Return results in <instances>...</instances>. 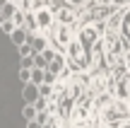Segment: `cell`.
Returning <instances> with one entry per match:
<instances>
[{
    "mask_svg": "<svg viewBox=\"0 0 130 128\" xmlns=\"http://www.w3.org/2000/svg\"><path fill=\"white\" fill-rule=\"evenodd\" d=\"M128 92H130V77H128Z\"/></svg>",
    "mask_w": 130,
    "mask_h": 128,
    "instance_id": "d4e9b609",
    "label": "cell"
},
{
    "mask_svg": "<svg viewBox=\"0 0 130 128\" xmlns=\"http://www.w3.org/2000/svg\"><path fill=\"white\" fill-rule=\"evenodd\" d=\"M0 29H3L5 34H12V32H14V29H17V27H14V22H12V19H5V24H3V27H0Z\"/></svg>",
    "mask_w": 130,
    "mask_h": 128,
    "instance_id": "d6986e66",
    "label": "cell"
},
{
    "mask_svg": "<svg viewBox=\"0 0 130 128\" xmlns=\"http://www.w3.org/2000/svg\"><path fill=\"white\" fill-rule=\"evenodd\" d=\"M29 44H31L34 53H43V51L48 48V44H46V36H43V34H34V36L29 39Z\"/></svg>",
    "mask_w": 130,
    "mask_h": 128,
    "instance_id": "9c48e42d",
    "label": "cell"
},
{
    "mask_svg": "<svg viewBox=\"0 0 130 128\" xmlns=\"http://www.w3.org/2000/svg\"><path fill=\"white\" fill-rule=\"evenodd\" d=\"M19 77H22L24 85H29V82H31V70H29V68H22V70H19Z\"/></svg>",
    "mask_w": 130,
    "mask_h": 128,
    "instance_id": "e0dca14e",
    "label": "cell"
},
{
    "mask_svg": "<svg viewBox=\"0 0 130 128\" xmlns=\"http://www.w3.org/2000/svg\"><path fill=\"white\" fill-rule=\"evenodd\" d=\"M34 106H36V111H39V114H43V109H46V99H39Z\"/></svg>",
    "mask_w": 130,
    "mask_h": 128,
    "instance_id": "44dd1931",
    "label": "cell"
},
{
    "mask_svg": "<svg viewBox=\"0 0 130 128\" xmlns=\"http://www.w3.org/2000/svg\"><path fill=\"white\" fill-rule=\"evenodd\" d=\"M123 128H130V121H128V123H125V126H123Z\"/></svg>",
    "mask_w": 130,
    "mask_h": 128,
    "instance_id": "484cf974",
    "label": "cell"
},
{
    "mask_svg": "<svg viewBox=\"0 0 130 128\" xmlns=\"http://www.w3.org/2000/svg\"><path fill=\"white\" fill-rule=\"evenodd\" d=\"M53 41H56V46H58V53L63 56V51H68V46L75 41V29L65 27V24H58L56 32H53Z\"/></svg>",
    "mask_w": 130,
    "mask_h": 128,
    "instance_id": "277c9868",
    "label": "cell"
},
{
    "mask_svg": "<svg viewBox=\"0 0 130 128\" xmlns=\"http://www.w3.org/2000/svg\"><path fill=\"white\" fill-rule=\"evenodd\" d=\"M89 114H92V102H89V99H82L77 106H75V111H72L70 119H72V123L79 126V123H84V121L89 119Z\"/></svg>",
    "mask_w": 130,
    "mask_h": 128,
    "instance_id": "8992f818",
    "label": "cell"
},
{
    "mask_svg": "<svg viewBox=\"0 0 130 128\" xmlns=\"http://www.w3.org/2000/svg\"><path fill=\"white\" fill-rule=\"evenodd\" d=\"M104 87H106V77H104L101 73H99V75L92 80V92H94V94H99V92H101Z\"/></svg>",
    "mask_w": 130,
    "mask_h": 128,
    "instance_id": "5bb4252c",
    "label": "cell"
},
{
    "mask_svg": "<svg viewBox=\"0 0 130 128\" xmlns=\"http://www.w3.org/2000/svg\"><path fill=\"white\" fill-rule=\"evenodd\" d=\"M77 41L84 48H92L94 44L99 46L101 44V24H87V27H82L79 34H77Z\"/></svg>",
    "mask_w": 130,
    "mask_h": 128,
    "instance_id": "3957f363",
    "label": "cell"
},
{
    "mask_svg": "<svg viewBox=\"0 0 130 128\" xmlns=\"http://www.w3.org/2000/svg\"><path fill=\"white\" fill-rule=\"evenodd\" d=\"M99 119L108 128H123L130 121V106L121 99H108L99 111Z\"/></svg>",
    "mask_w": 130,
    "mask_h": 128,
    "instance_id": "6da1fadb",
    "label": "cell"
},
{
    "mask_svg": "<svg viewBox=\"0 0 130 128\" xmlns=\"http://www.w3.org/2000/svg\"><path fill=\"white\" fill-rule=\"evenodd\" d=\"M41 56H43V61H46V63H51V61H53V58H56V56H58V53H53V48H46V51H43V53H41Z\"/></svg>",
    "mask_w": 130,
    "mask_h": 128,
    "instance_id": "ffe728a7",
    "label": "cell"
},
{
    "mask_svg": "<svg viewBox=\"0 0 130 128\" xmlns=\"http://www.w3.org/2000/svg\"><path fill=\"white\" fill-rule=\"evenodd\" d=\"M24 99H27V104H36L41 97H39V87L34 85H24Z\"/></svg>",
    "mask_w": 130,
    "mask_h": 128,
    "instance_id": "8fae6325",
    "label": "cell"
},
{
    "mask_svg": "<svg viewBox=\"0 0 130 128\" xmlns=\"http://www.w3.org/2000/svg\"><path fill=\"white\" fill-rule=\"evenodd\" d=\"M68 3H70V5H75V7H82L87 0H68Z\"/></svg>",
    "mask_w": 130,
    "mask_h": 128,
    "instance_id": "7402d4cb",
    "label": "cell"
},
{
    "mask_svg": "<svg viewBox=\"0 0 130 128\" xmlns=\"http://www.w3.org/2000/svg\"><path fill=\"white\" fill-rule=\"evenodd\" d=\"M63 70H65V58L60 56V53H58V56L53 58L51 63H48V70H46V73H51V75L56 77V75H60Z\"/></svg>",
    "mask_w": 130,
    "mask_h": 128,
    "instance_id": "ba28073f",
    "label": "cell"
},
{
    "mask_svg": "<svg viewBox=\"0 0 130 128\" xmlns=\"http://www.w3.org/2000/svg\"><path fill=\"white\" fill-rule=\"evenodd\" d=\"M27 128H41V126H39L36 121H31V123H27Z\"/></svg>",
    "mask_w": 130,
    "mask_h": 128,
    "instance_id": "603a6c76",
    "label": "cell"
},
{
    "mask_svg": "<svg viewBox=\"0 0 130 128\" xmlns=\"http://www.w3.org/2000/svg\"><path fill=\"white\" fill-rule=\"evenodd\" d=\"M36 116H39V111H36V106H34V104H27V106H24V119H27V123L36 121Z\"/></svg>",
    "mask_w": 130,
    "mask_h": 128,
    "instance_id": "9a60e30c",
    "label": "cell"
},
{
    "mask_svg": "<svg viewBox=\"0 0 130 128\" xmlns=\"http://www.w3.org/2000/svg\"><path fill=\"white\" fill-rule=\"evenodd\" d=\"M19 56H22V58H29V56H34V48H31V44H24V46H19Z\"/></svg>",
    "mask_w": 130,
    "mask_h": 128,
    "instance_id": "2e32d148",
    "label": "cell"
},
{
    "mask_svg": "<svg viewBox=\"0 0 130 128\" xmlns=\"http://www.w3.org/2000/svg\"><path fill=\"white\" fill-rule=\"evenodd\" d=\"M51 94H53L51 85H41L39 87V97H41V99H46V97H51Z\"/></svg>",
    "mask_w": 130,
    "mask_h": 128,
    "instance_id": "ac0fdd59",
    "label": "cell"
},
{
    "mask_svg": "<svg viewBox=\"0 0 130 128\" xmlns=\"http://www.w3.org/2000/svg\"><path fill=\"white\" fill-rule=\"evenodd\" d=\"M29 85H34V87L46 85V70H39V68H34V70H31V82H29Z\"/></svg>",
    "mask_w": 130,
    "mask_h": 128,
    "instance_id": "7c38bea8",
    "label": "cell"
},
{
    "mask_svg": "<svg viewBox=\"0 0 130 128\" xmlns=\"http://www.w3.org/2000/svg\"><path fill=\"white\" fill-rule=\"evenodd\" d=\"M75 19H77V10H72V7H60V10H56V22H58V24L72 27Z\"/></svg>",
    "mask_w": 130,
    "mask_h": 128,
    "instance_id": "52a82bcc",
    "label": "cell"
},
{
    "mask_svg": "<svg viewBox=\"0 0 130 128\" xmlns=\"http://www.w3.org/2000/svg\"><path fill=\"white\" fill-rule=\"evenodd\" d=\"M34 12V17H36V27L39 29H53L56 27V10H51V7H41V10H31Z\"/></svg>",
    "mask_w": 130,
    "mask_h": 128,
    "instance_id": "5b68a950",
    "label": "cell"
},
{
    "mask_svg": "<svg viewBox=\"0 0 130 128\" xmlns=\"http://www.w3.org/2000/svg\"><path fill=\"white\" fill-rule=\"evenodd\" d=\"M10 39L17 44V48L24 46V44H29V34H27V29H24V27H22V29H14V32L10 34Z\"/></svg>",
    "mask_w": 130,
    "mask_h": 128,
    "instance_id": "30bf717a",
    "label": "cell"
},
{
    "mask_svg": "<svg viewBox=\"0 0 130 128\" xmlns=\"http://www.w3.org/2000/svg\"><path fill=\"white\" fill-rule=\"evenodd\" d=\"M113 3H130V0H113Z\"/></svg>",
    "mask_w": 130,
    "mask_h": 128,
    "instance_id": "cb8c5ba5",
    "label": "cell"
},
{
    "mask_svg": "<svg viewBox=\"0 0 130 128\" xmlns=\"http://www.w3.org/2000/svg\"><path fill=\"white\" fill-rule=\"evenodd\" d=\"M68 56H70V63H72V70H87L89 68L92 53H89V48H84L77 39L68 46Z\"/></svg>",
    "mask_w": 130,
    "mask_h": 128,
    "instance_id": "7a4b0ae2",
    "label": "cell"
},
{
    "mask_svg": "<svg viewBox=\"0 0 130 128\" xmlns=\"http://www.w3.org/2000/svg\"><path fill=\"white\" fill-rule=\"evenodd\" d=\"M121 36H123V41H125V44H130V12H125V17H123Z\"/></svg>",
    "mask_w": 130,
    "mask_h": 128,
    "instance_id": "4fadbf2b",
    "label": "cell"
}]
</instances>
